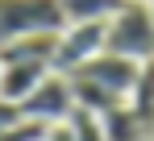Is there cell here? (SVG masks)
<instances>
[{"label": "cell", "mask_w": 154, "mask_h": 141, "mask_svg": "<svg viewBox=\"0 0 154 141\" xmlns=\"http://www.w3.org/2000/svg\"><path fill=\"white\" fill-rule=\"evenodd\" d=\"M104 50L121 54V58H133V62H150L154 58V13L146 0H129L104 25Z\"/></svg>", "instance_id": "6da1fadb"}, {"label": "cell", "mask_w": 154, "mask_h": 141, "mask_svg": "<svg viewBox=\"0 0 154 141\" xmlns=\"http://www.w3.org/2000/svg\"><path fill=\"white\" fill-rule=\"evenodd\" d=\"M58 0H0V46L29 33H63Z\"/></svg>", "instance_id": "7a4b0ae2"}, {"label": "cell", "mask_w": 154, "mask_h": 141, "mask_svg": "<svg viewBox=\"0 0 154 141\" xmlns=\"http://www.w3.org/2000/svg\"><path fill=\"white\" fill-rule=\"evenodd\" d=\"M21 112H25V120L42 124V129H46V124H58V120H71V112H75L71 79L58 75V70H50V75L33 87V95L21 104Z\"/></svg>", "instance_id": "3957f363"}, {"label": "cell", "mask_w": 154, "mask_h": 141, "mask_svg": "<svg viewBox=\"0 0 154 141\" xmlns=\"http://www.w3.org/2000/svg\"><path fill=\"white\" fill-rule=\"evenodd\" d=\"M104 25L108 21H83V25H63L58 46H54V70L75 75L83 62H92L104 50Z\"/></svg>", "instance_id": "277c9868"}, {"label": "cell", "mask_w": 154, "mask_h": 141, "mask_svg": "<svg viewBox=\"0 0 154 141\" xmlns=\"http://www.w3.org/2000/svg\"><path fill=\"white\" fill-rule=\"evenodd\" d=\"M137 70H142V62H133V58H121V54H108V50H100L92 62H83V67L75 70V79L100 83L104 92L125 95V100H129L133 83H137Z\"/></svg>", "instance_id": "5b68a950"}, {"label": "cell", "mask_w": 154, "mask_h": 141, "mask_svg": "<svg viewBox=\"0 0 154 141\" xmlns=\"http://www.w3.org/2000/svg\"><path fill=\"white\" fill-rule=\"evenodd\" d=\"M50 62H4L0 70V100H8V104H25L33 87L50 75Z\"/></svg>", "instance_id": "8992f818"}, {"label": "cell", "mask_w": 154, "mask_h": 141, "mask_svg": "<svg viewBox=\"0 0 154 141\" xmlns=\"http://www.w3.org/2000/svg\"><path fill=\"white\" fill-rule=\"evenodd\" d=\"M129 112L137 116V124L146 129V137L154 141V58L142 62V70H137V83L129 92Z\"/></svg>", "instance_id": "52a82bcc"}, {"label": "cell", "mask_w": 154, "mask_h": 141, "mask_svg": "<svg viewBox=\"0 0 154 141\" xmlns=\"http://www.w3.org/2000/svg\"><path fill=\"white\" fill-rule=\"evenodd\" d=\"M129 0H58V13L67 25H83V21H112Z\"/></svg>", "instance_id": "ba28073f"}, {"label": "cell", "mask_w": 154, "mask_h": 141, "mask_svg": "<svg viewBox=\"0 0 154 141\" xmlns=\"http://www.w3.org/2000/svg\"><path fill=\"white\" fill-rule=\"evenodd\" d=\"M100 124H104V137H108V141H150V137H146V129L137 124V116L129 112V100L121 104V108L104 112Z\"/></svg>", "instance_id": "9c48e42d"}, {"label": "cell", "mask_w": 154, "mask_h": 141, "mask_svg": "<svg viewBox=\"0 0 154 141\" xmlns=\"http://www.w3.org/2000/svg\"><path fill=\"white\" fill-rule=\"evenodd\" d=\"M71 133H75V141H108L100 116H92V112H83V108L71 112Z\"/></svg>", "instance_id": "30bf717a"}, {"label": "cell", "mask_w": 154, "mask_h": 141, "mask_svg": "<svg viewBox=\"0 0 154 141\" xmlns=\"http://www.w3.org/2000/svg\"><path fill=\"white\" fill-rule=\"evenodd\" d=\"M25 124V112H21V104H8V100H0V133H13V129H21Z\"/></svg>", "instance_id": "8fae6325"}, {"label": "cell", "mask_w": 154, "mask_h": 141, "mask_svg": "<svg viewBox=\"0 0 154 141\" xmlns=\"http://www.w3.org/2000/svg\"><path fill=\"white\" fill-rule=\"evenodd\" d=\"M42 141H75V133H71V120L46 124V129H42Z\"/></svg>", "instance_id": "7c38bea8"}, {"label": "cell", "mask_w": 154, "mask_h": 141, "mask_svg": "<svg viewBox=\"0 0 154 141\" xmlns=\"http://www.w3.org/2000/svg\"><path fill=\"white\" fill-rule=\"evenodd\" d=\"M146 4H150V13H154V0H146Z\"/></svg>", "instance_id": "4fadbf2b"}, {"label": "cell", "mask_w": 154, "mask_h": 141, "mask_svg": "<svg viewBox=\"0 0 154 141\" xmlns=\"http://www.w3.org/2000/svg\"><path fill=\"white\" fill-rule=\"evenodd\" d=\"M0 70H4V62H0Z\"/></svg>", "instance_id": "5bb4252c"}]
</instances>
